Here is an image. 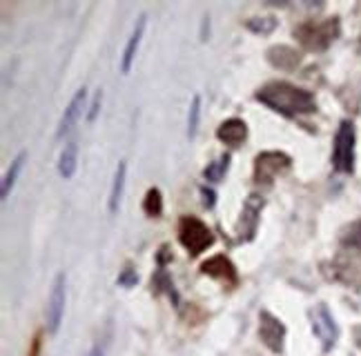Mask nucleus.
<instances>
[{"label": "nucleus", "instance_id": "a211bd4d", "mask_svg": "<svg viewBox=\"0 0 361 356\" xmlns=\"http://www.w3.org/2000/svg\"><path fill=\"white\" fill-rule=\"evenodd\" d=\"M339 243H341V247L350 249V252L361 254V220L350 223V225H348V228L341 232Z\"/></svg>", "mask_w": 361, "mask_h": 356}, {"label": "nucleus", "instance_id": "2eb2a0df", "mask_svg": "<svg viewBox=\"0 0 361 356\" xmlns=\"http://www.w3.org/2000/svg\"><path fill=\"white\" fill-rule=\"evenodd\" d=\"M268 60L275 65V67L279 70H294L296 65L301 62V54L299 51H294L292 47H286V45H279V47H273V49H268Z\"/></svg>", "mask_w": 361, "mask_h": 356}, {"label": "nucleus", "instance_id": "ddd939ff", "mask_svg": "<svg viewBox=\"0 0 361 356\" xmlns=\"http://www.w3.org/2000/svg\"><path fill=\"white\" fill-rule=\"evenodd\" d=\"M216 138L230 147H239V145L248 138V125L241 118H230V121L221 123L216 129Z\"/></svg>", "mask_w": 361, "mask_h": 356}, {"label": "nucleus", "instance_id": "cd10ccee", "mask_svg": "<svg viewBox=\"0 0 361 356\" xmlns=\"http://www.w3.org/2000/svg\"><path fill=\"white\" fill-rule=\"evenodd\" d=\"M353 338H355V345L361 350V325H355L353 327Z\"/></svg>", "mask_w": 361, "mask_h": 356}, {"label": "nucleus", "instance_id": "4be33fe9", "mask_svg": "<svg viewBox=\"0 0 361 356\" xmlns=\"http://www.w3.org/2000/svg\"><path fill=\"white\" fill-rule=\"evenodd\" d=\"M246 27L254 34H270L277 27V20L275 18H252L246 22Z\"/></svg>", "mask_w": 361, "mask_h": 356}, {"label": "nucleus", "instance_id": "f03ea898", "mask_svg": "<svg viewBox=\"0 0 361 356\" xmlns=\"http://www.w3.org/2000/svg\"><path fill=\"white\" fill-rule=\"evenodd\" d=\"M341 34L339 18H328V20H308L294 29L296 41H299L306 49L310 51H324L328 49Z\"/></svg>", "mask_w": 361, "mask_h": 356}, {"label": "nucleus", "instance_id": "423d86ee", "mask_svg": "<svg viewBox=\"0 0 361 356\" xmlns=\"http://www.w3.org/2000/svg\"><path fill=\"white\" fill-rule=\"evenodd\" d=\"M65 301H67V276H65V272H58L54 283H51V292H49L47 310H45L49 334H56L60 329L63 316H65Z\"/></svg>", "mask_w": 361, "mask_h": 356}, {"label": "nucleus", "instance_id": "f3484780", "mask_svg": "<svg viewBox=\"0 0 361 356\" xmlns=\"http://www.w3.org/2000/svg\"><path fill=\"white\" fill-rule=\"evenodd\" d=\"M25 161H27V152H20V154L14 158V161H11V167L7 169V174H5V178H3V187H0V196H3V201L9 199V194H11V190H14L16 180H18V176H20V171H22V167H25Z\"/></svg>", "mask_w": 361, "mask_h": 356}, {"label": "nucleus", "instance_id": "f8f14e48", "mask_svg": "<svg viewBox=\"0 0 361 356\" xmlns=\"http://www.w3.org/2000/svg\"><path fill=\"white\" fill-rule=\"evenodd\" d=\"M145 27H147V14H140L134 22V29H132L130 38H127V45H125L123 56H121V72L123 74H130V70H132L136 54H138V47H140V41H143Z\"/></svg>", "mask_w": 361, "mask_h": 356}, {"label": "nucleus", "instance_id": "5701e85b", "mask_svg": "<svg viewBox=\"0 0 361 356\" xmlns=\"http://www.w3.org/2000/svg\"><path fill=\"white\" fill-rule=\"evenodd\" d=\"M136 283H138V274H136V270L125 268V270L119 274V285H121V287L130 289V287H134Z\"/></svg>", "mask_w": 361, "mask_h": 356}, {"label": "nucleus", "instance_id": "9b49d317", "mask_svg": "<svg viewBox=\"0 0 361 356\" xmlns=\"http://www.w3.org/2000/svg\"><path fill=\"white\" fill-rule=\"evenodd\" d=\"M85 103H87V89H85V87L76 89L74 98L70 100V105L65 107V112H63L60 121H58V127H56V140L65 138V134H70V131L74 129V125L79 123V118L83 116V110H85Z\"/></svg>", "mask_w": 361, "mask_h": 356}, {"label": "nucleus", "instance_id": "bb28decb", "mask_svg": "<svg viewBox=\"0 0 361 356\" xmlns=\"http://www.w3.org/2000/svg\"><path fill=\"white\" fill-rule=\"evenodd\" d=\"M87 356H105V343L96 341V343H94V348L89 350V354H87Z\"/></svg>", "mask_w": 361, "mask_h": 356}, {"label": "nucleus", "instance_id": "4468645a", "mask_svg": "<svg viewBox=\"0 0 361 356\" xmlns=\"http://www.w3.org/2000/svg\"><path fill=\"white\" fill-rule=\"evenodd\" d=\"M125 178H127V161H121L114 171V180H112V190H110V199H107V212L112 216L119 212V207H121V199L125 192Z\"/></svg>", "mask_w": 361, "mask_h": 356}, {"label": "nucleus", "instance_id": "1a4fd4ad", "mask_svg": "<svg viewBox=\"0 0 361 356\" xmlns=\"http://www.w3.org/2000/svg\"><path fill=\"white\" fill-rule=\"evenodd\" d=\"M261 209H263V199L261 196H248V201L243 203V212L239 218V225H237V236L239 241H252L256 228H259V216H261Z\"/></svg>", "mask_w": 361, "mask_h": 356}, {"label": "nucleus", "instance_id": "39448f33", "mask_svg": "<svg viewBox=\"0 0 361 356\" xmlns=\"http://www.w3.org/2000/svg\"><path fill=\"white\" fill-rule=\"evenodd\" d=\"M292 158L286 152H261L254 158V183L256 185H273V180L288 171Z\"/></svg>", "mask_w": 361, "mask_h": 356}, {"label": "nucleus", "instance_id": "a878e982", "mask_svg": "<svg viewBox=\"0 0 361 356\" xmlns=\"http://www.w3.org/2000/svg\"><path fill=\"white\" fill-rule=\"evenodd\" d=\"M41 348H43V334L38 332L32 341V345H29V354L27 356H41Z\"/></svg>", "mask_w": 361, "mask_h": 356}, {"label": "nucleus", "instance_id": "6ab92c4d", "mask_svg": "<svg viewBox=\"0 0 361 356\" xmlns=\"http://www.w3.org/2000/svg\"><path fill=\"white\" fill-rule=\"evenodd\" d=\"M143 212L150 218H161L163 214V194L159 187H150L143 199Z\"/></svg>", "mask_w": 361, "mask_h": 356}, {"label": "nucleus", "instance_id": "412c9836", "mask_svg": "<svg viewBox=\"0 0 361 356\" xmlns=\"http://www.w3.org/2000/svg\"><path fill=\"white\" fill-rule=\"evenodd\" d=\"M199 121H201V96L195 94L190 103V114H188V136L195 138L197 129H199Z\"/></svg>", "mask_w": 361, "mask_h": 356}, {"label": "nucleus", "instance_id": "dca6fc26", "mask_svg": "<svg viewBox=\"0 0 361 356\" xmlns=\"http://www.w3.org/2000/svg\"><path fill=\"white\" fill-rule=\"evenodd\" d=\"M76 167H79V143L70 140L65 147H63L60 158H58V174H60V178L63 180L74 178Z\"/></svg>", "mask_w": 361, "mask_h": 356}, {"label": "nucleus", "instance_id": "393cba45", "mask_svg": "<svg viewBox=\"0 0 361 356\" xmlns=\"http://www.w3.org/2000/svg\"><path fill=\"white\" fill-rule=\"evenodd\" d=\"M201 196H203V205L208 209H212L214 203H216V194L212 190H208V187H201Z\"/></svg>", "mask_w": 361, "mask_h": 356}, {"label": "nucleus", "instance_id": "b1692460", "mask_svg": "<svg viewBox=\"0 0 361 356\" xmlns=\"http://www.w3.org/2000/svg\"><path fill=\"white\" fill-rule=\"evenodd\" d=\"M100 103H103V89H96L94 100H92V105H89V112H87V121H89V123H94V121H96V116H98V112H100Z\"/></svg>", "mask_w": 361, "mask_h": 356}, {"label": "nucleus", "instance_id": "6e6552de", "mask_svg": "<svg viewBox=\"0 0 361 356\" xmlns=\"http://www.w3.org/2000/svg\"><path fill=\"white\" fill-rule=\"evenodd\" d=\"M259 338L263 345L273 352V354H281L283 352V341H286V325L281 323V319L273 312L263 310L259 314Z\"/></svg>", "mask_w": 361, "mask_h": 356}, {"label": "nucleus", "instance_id": "7ed1b4c3", "mask_svg": "<svg viewBox=\"0 0 361 356\" xmlns=\"http://www.w3.org/2000/svg\"><path fill=\"white\" fill-rule=\"evenodd\" d=\"M178 243L188 249L190 256H199L214 245V234L197 216H183L178 220Z\"/></svg>", "mask_w": 361, "mask_h": 356}, {"label": "nucleus", "instance_id": "0eeeda50", "mask_svg": "<svg viewBox=\"0 0 361 356\" xmlns=\"http://www.w3.org/2000/svg\"><path fill=\"white\" fill-rule=\"evenodd\" d=\"M310 323H313V332L315 336L321 341V345L324 350H332V345L337 343V336H339V329H337V323H334L330 310L324 305V303H319L310 310Z\"/></svg>", "mask_w": 361, "mask_h": 356}, {"label": "nucleus", "instance_id": "aec40b11", "mask_svg": "<svg viewBox=\"0 0 361 356\" xmlns=\"http://www.w3.org/2000/svg\"><path fill=\"white\" fill-rule=\"evenodd\" d=\"M228 167H230V154H221L214 163H210L208 167L203 169V176H205V180L221 183L223 176L228 174Z\"/></svg>", "mask_w": 361, "mask_h": 356}, {"label": "nucleus", "instance_id": "f257e3e1", "mask_svg": "<svg viewBox=\"0 0 361 356\" xmlns=\"http://www.w3.org/2000/svg\"><path fill=\"white\" fill-rule=\"evenodd\" d=\"M256 100L283 116H301L317 112L315 96L308 89L294 87L286 81H273L256 91Z\"/></svg>", "mask_w": 361, "mask_h": 356}, {"label": "nucleus", "instance_id": "9d476101", "mask_svg": "<svg viewBox=\"0 0 361 356\" xmlns=\"http://www.w3.org/2000/svg\"><path fill=\"white\" fill-rule=\"evenodd\" d=\"M201 274L210 276V279L221 281L228 287H237L239 285V272L235 268V263H232L225 254H216V256L205 261L203 265H201Z\"/></svg>", "mask_w": 361, "mask_h": 356}, {"label": "nucleus", "instance_id": "20e7f679", "mask_svg": "<svg viewBox=\"0 0 361 356\" xmlns=\"http://www.w3.org/2000/svg\"><path fill=\"white\" fill-rule=\"evenodd\" d=\"M355 125L350 121H341L332 150V167L341 174H353L355 169Z\"/></svg>", "mask_w": 361, "mask_h": 356}]
</instances>
